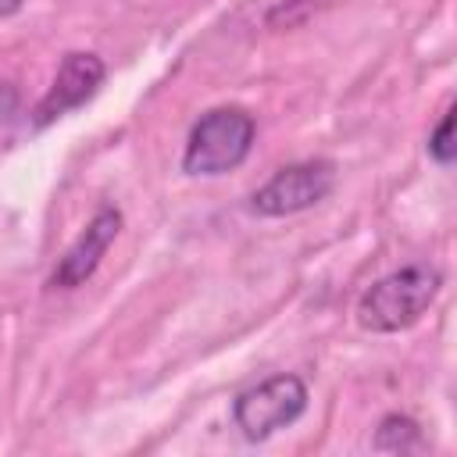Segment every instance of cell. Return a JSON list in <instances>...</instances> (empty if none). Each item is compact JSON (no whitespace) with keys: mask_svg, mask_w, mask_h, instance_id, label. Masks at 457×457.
<instances>
[{"mask_svg":"<svg viewBox=\"0 0 457 457\" xmlns=\"http://www.w3.org/2000/svg\"><path fill=\"white\" fill-rule=\"evenodd\" d=\"M443 289V271L432 264H403L382 278H375L357 300V325L364 332H403L436 303Z\"/></svg>","mask_w":457,"mask_h":457,"instance_id":"cell-1","label":"cell"},{"mask_svg":"<svg viewBox=\"0 0 457 457\" xmlns=\"http://www.w3.org/2000/svg\"><path fill=\"white\" fill-rule=\"evenodd\" d=\"M257 139V121L243 107H211L186 136L182 171L186 175H228L236 171Z\"/></svg>","mask_w":457,"mask_h":457,"instance_id":"cell-2","label":"cell"},{"mask_svg":"<svg viewBox=\"0 0 457 457\" xmlns=\"http://www.w3.org/2000/svg\"><path fill=\"white\" fill-rule=\"evenodd\" d=\"M303 411H307V386L300 375L289 371L268 375L232 400V421L250 443L271 439L275 432L289 428Z\"/></svg>","mask_w":457,"mask_h":457,"instance_id":"cell-3","label":"cell"},{"mask_svg":"<svg viewBox=\"0 0 457 457\" xmlns=\"http://www.w3.org/2000/svg\"><path fill=\"white\" fill-rule=\"evenodd\" d=\"M332 186H336V168L328 161L286 164L250 196V211L261 214V218L300 214V211L321 204L332 193Z\"/></svg>","mask_w":457,"mask_h":457,"instance_id":"cell-4","label":"cell"},{"mask_svg":"<svg viewBox=\"0 0 457 457\" xmlns=\"http://www.w3.org/2000/svg\"><path fill=\"white\" fill-rule=\"evenodd\" d=\"M104 75H107V64L89 54V50H71L61 57L57 64V75L50 82V89L39 96V104L32 107V125L43 129L57 118H64L68 111L82 107L86 100L96 96V89L104 86Z\"/></svg>","mask_w":457,"mask_h":457,"instance_id":"cell-5","label":"cell"},{"mask_svg":"<svg viewBox=\"0 0 457 457\" xmlns=\"http://www.w3.org/2000/svg\"><path fill=\"white\" fill-rule=\"evenodd\" d=\"M121 211L114 204H104L96 207V214L86 221V228L75 236V243L64 250V257L57 261L54 275H50V286L54 289H79L104 261V253L111 250V243L118 239L121 232Z\"/></svg>","mask_w":457,"mask_h":457,"instance_id":"cell-6","label":"cell"},{"mask_svg":"<svg viewBox=\"0 0 457 457\" xmlns=\"http://www.w3.org/2000/svg\"><path fill=\"white\" fill-rule=\"evenodd\" d=\"M375 450L382 453H421L428 450V439L421 432V425L407 414H386L375 428Z\"/></svg>","mask_w":457,"mask_h":457,"instance_id":"cell-7","label":"cell"},{"mask_svg":"<svg viewBox=\"0 0 457 457\" xmlns=\"http://www.w3.org/2000/svg\"><path fill=\"white\" fill-rule=\"evenodd\" d=\"M428 154L446 168L453 161V111H446L436 125V132L428 136Z\"/></svg>","mask_w":457,"mask_h":457,"instance_id":"cell-8","label":"cell"},{"mask_svg":"<svg viewBox=\"0 0 457 457\" xmlns=\"http://www.w3.org/2000/svg\"><path fill=\"white\" fill-rule=\"evenodd\" d=\"M25 4H29V0H0V18H11V14H18Z\"/></svg>","mask_w":457,"mask_h":457,"instance_id":"cell-9","label":"cell"}]
</instances>
